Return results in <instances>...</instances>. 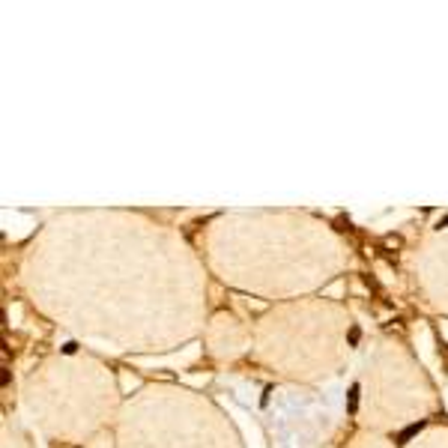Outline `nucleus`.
<instances>
[{"label": "nucleus", "mask_w": 448, "mask_h": 448, "mask_svg": "<svg viewBox=\"0 0 448 448\" xmlns=\"http://www.w3.org/2000/svg\"><path fill=\"white\" fill-rule=\"evenodd\" d=\"M209 281L179 227L123 206L54 212L15 263V287L39 317L123 356H164L203 338Z\"/></svg>", "instance_id": "nucleus-1"}, {"label": "nucleus", "mask_w": 448, "mask_h": 448, "mask_svg": "<svg viewBox=\"0 0 448 448\" xmlns=\"http://www.w3.org/2000/svg\"><path fill=\"white\" fill-rule=\"evenodd\" d=\"M197 251L227 290L272 305L320 296L353 266L350 242L323 215L293 206L215 212L197 230Z\"/></svg>", "instance_id": "nucleus-2"}, {"label": "nucleus", "mask_w": 448, "mask_h": 448, "mask_svg": "<svg viewBox=\"0 0 448 448\" xmlns=\"http://www.w3.org/2000/svg\"><path fill=\"white\" fill-rule=\"evenodd\" d=\"M21 404L51 446L90 448L114 434L126 404L114 368L84 350H57L21 377Z\"/></svg>", "instance_id": "nucleus-3"}, {"label": "nucleus", "mask_w": 448, "mask_h": 448, "mask_svg": "<svg viewBox=\"0 0 448 448\" xmlns=\"http://www.w3.org/2000/svg\"><path fill=\"white\" fill-rule=\"evenodd\" d=\"M356 347V317L341 299L275 302L254 317L251 359L281 383L323 386L344 374Z\"/></svg>", "instance_id": "nucleus-4"}, {"label": "nucleus", "mask_w": 448, "mask_h": 448, "mask_svg": "<svg viewBox=\"0 0 448 448\" xmlns=\"http://www.w3.org/2000/svg\"><path fill=\"white\" fill-rule=\"evenodd\" d=\"M114 448H245L236 422L209 395L179 383H147L126 398Z\"/></svg>", "instance_id": "nucleus-5"}, {"label": "nucleus", "mask_w": 448, "mask_h": 448, "mask_svg": "<svg viewBox=\"0 0 448 448\" xmlns=\"http://www.w3.org/2000/svg\"><path fill=\"white\" fill-rule=\"evenodd\" d=\"M440 407V389L413 347L398 332H380L359 374V428L392 437L437 416Z\"/></svg>", "instance_id": "nucleus-6"}, {"label": "nucleus", "mask_w": 448, "mask_h": 448, "mask_svg": "<svg viewBox=\"0 0 448 448\" xmlns=\"http://www.w3.org/2000/svg\"><path fill=\"white\" fill-rule=\"evenodd\" d=\"M407 269L419 302L428 311L448 317V218L422 233L410 251Z\"/></svg>", "instance_id": "nucleus-7"}, {"label": "nucleus", "mask_w": 448, "mask_h": 448, "mask_svg": "<svg viewBox=\"0 0 448 448\" xmlns=\"http://www.w3.org/2000/svg\"><path fill=\"white\" fill-rule=\"evenodd\" d=\"M203 350L212 362H239L242 356L251 353V344H254V323H248L245 317H239L236 311H215L209 314L206 320V329H203Z\"/></svg>", "instance_id": "nucleus-8"}, {"label": "nucleus", "mask_w": 448, "mask_h": 448, "mask_svg": "<svg viewBox=\"0 0 448 448\" xmlns=\"http://www.w3.org/2000/svg\"><path fill=\"white\" fill-rule=\"evenodd\" d=\"M338 448H398V443L386 434H374V431H365V428H356L350 437H344Z\"/></svg>", "instance_id": "nucleus-9"}, {"label": "nucleus", "mask_w": 448, "mask_h": 448, "mask_svg": "<svg viewBox=\"0 0 448 448\" xmlns=\"http://www.w3.org/2000/svg\"><path fill=\"white\" fill-rule=\"evenodd\" d=\"M0 448H36V446H33V437L21 428V422L6 416L3 428H0Z\"/></svg>", "instance_id": "nucleus-10"}, {"label": "nucleus", "mask_w": 448, "mask_h": 448, "mask_svg": "<svg viewBox=\"0 0 448 448\" xmlns=\"http://www.w3.org/2000/svg\"><path fill=\"white\" fill-rule=\"evenodd\" d=\"M404 448H448V425H431Z\"/></svg>", "instance_id": "nucleus-11"}, {"label": "nucleus", "mask_w": 448, "mask_h": 448, "mask_svg": "<svg viewBox=\"0 0 448 448\" xmlns=\"http://www.w3.org/2000/svg\"><path fill=\"white\" fill-rule=\"evenodd\" d=\"M90 448H114V443H111V437H105L102 443H96V446H90Z\"/></svg>", "instance_id": "nucleus-12"}]
</instances>
